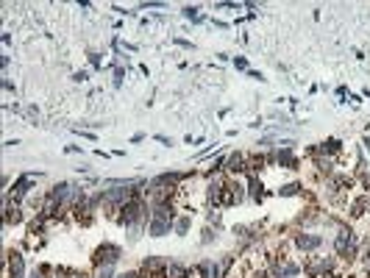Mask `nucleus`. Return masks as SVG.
Wrapping results in <instances>:
<instances>
[{
    "mask_svg": "<svg viewBox=\"0 0 370 278\" xmlns=\"http://www.w3.org/2000/svg\"><path fill=\"white\" fill-rule=\"evenodd\" d=\"M170 225H173V211H170L167 206H159L153 211V217H150V234L164 236L170 231Z\"/></svg>",
    "mask_w": 370,
    "mask_h": 278,
    "instance_id": "1",
    "label": "nucleus"
},
{
    "mask_svg": "<svg viewBox=\"0 0 370 278\" xmlns=\"http://www.w3.org/2000/svg\"><path fill=\"white\" fill-rule=\"evenodd\" d=\"M120 256H123V250H120L117 245H100L98 253H95V264H100V267H112Z\"/></svg>",
    "mask_w": 370,
    "mask_h": 278,
    "instance_id": "2",
    "label": "nucleus"
},
{
    "mask_svg": "<svg viewBox=\"0 0 370 278\" xmlns=\"http://www.w3.org/2000/svg\"><path fill=\"white\" fill-rule=\"evenodd\" d=\"M334 248H337V253L340 256H354V236L348 234V231H342L340 236H337V242H334Z\"/></svg>",
    "mask_w": 370,
    "mask_h": 278,
    "instance_id": "3",
    "label": "nucleus"
},
{
    "mask_svg": "<svg viewBox=\"0 0 370 278\" xmlns=\"http://www.w3.org/2000/svg\"><path fill=\"white\" fill-rule=\"evenodd\" d=\"M128 198H131V192H128V189H112V192L103 195V201L109 203V206H117V203H123V206H126Z\"/></svg>",
    "mask_w": 370,
    "mask_h": 278,
    "instance_id": "4",
    "label": "nucleus"
},
{
    "mask_svg": "<svg viewBox=\"0 0 370 278\" xmlns=\"http://www.w3.org/2000/svg\"><path fill=\"white\" fill-rule=\"evenodd\" d=\"M70 195H75V189H73L70 184H59V187L50 192V201H53V203H64Z\"/></svg>",
    "mask_w": 370,
    "mask_h": 278,
    "instance_id": "5",
    "label": "nucleus"
},
{
    "mask_svg": "<svg viewBox=\"0 0 370 278\" xmlns=\"http://www.w3.org/2000/svg\"><path fill=\"white\" fill-rule=\"evenodd\" d=\"M320 245V236L317 234H300L298 236V248H303V250H314Z\"/></svg>",
    "mask_w": 370,
    "mask_h": 278,
    "instance_id": "6",
    "label": "nucleus"
},
{
    "mask_svg": "<svg viewBox=\"0 0 370 278\" xmlns=\"http://www.w3.org/2000/svg\"><path fill=\"white\" fill-rule=\"evenodd\" d=\"M8 273H11V278H22L25 267H22V256H20V253H11V262H8Z\"/></svg>",
    "mask_w": 370,
    "mask_h": 278,
    "instance_id": "7",
    "label": "nucleus"
},
{
    "mask_svg": "<svg viewBox=\"0 0 370 278\" xmlns=\"http://www.w3.org/2000/svg\"><path fill=\"white\" fill-rule=\"evenodd\" d=\"M276 276H279V278L298 276V264H279V267H276Z\"/></svg>",
    "mask_w": 370,
    "mask_h": 278,
    "instance_id": "8",
    "label": "nucleus"
},
{
    "mask_svg": "<svg viewBox=\"0 0 370 278\" xmlns=\"http://www.w3.org/2000/svg\"><path fill=\"white\" fill-rule=\"evenodd\" d=\"M242 164H245V156H242V153H234V156L228 159V170H234V173H239V170H242Z\"/></svg>",
    "mask_w": 370,
    "mask_h": 278,
    "instance_id": "9",
    "label": "nucleus"
},
{
    "mask_svg": "<svg viewBox=\"0 0 370 278\" xmlns=\"http://www.w3.org/2000/svg\"><path fill=\"white\" fill-rule=\"evenodd\" d=\"M184 276H187V270L181 264H170V278H184Z\"/></svg>",
    "mask_w": 370,
    "mask_h": 278,
    "instance_id": "10",
    "label": "nucleus"
},
{
    "mask_svg": "<svg viewBox=\"0 0 370 278\" xmlns=\"http://www.w3.org/2000/svg\"><path fill=\"white\" fill-rule=\"evenodd\" d=\"M279 161H281V164H287V167H295V159H293V153H290V150L279 153Z\"/></svg>",
    "mask_w": 370,
    "mask_h": 278,
    "instance_id": "11",
    "label": "nucleus"
},
{
    "mask_svg": "<svg viewBox=\"0 0 370 278\" xmlns=\"http://www.w3.org/2000/svg\"><path fill=\"white\" fill-rule=\"evenodd\" d=\"M187 228H189V217H181V220L175 222V231H178V234H187Z\"/></svg>",
    "mask_w": 370,
    "mask_h": 278,
    "instance_id": "12",
    "label": "nucleus"
},
{
    "mask_svg": "<svg viewBox=\"0 0 370 278\" xmlns=\"http://www.w3.org/2000/svg\"><path fill=\"white\" fill-rule=\"evenodd\" d=\"M295 192H298V184H290V187L281 189V195H295Z\"/></svg>",
    "mask_w": 370,
    "mask_h": 278,
    "instance_id": "13",
    "label": "nucleus"
},
{
    "mask_svg": "<svg viewBox=\"0 0 370 278\" xmlns=\"http://www.w3.org/2000/svg\"><path fill=\"white\" fill-rule=\"evenodd\" d=\"M98 278H112V267H100Z\"/></svg>",
    "mask_w": 370,
    "mask_h": 278,
    "instance_id": "14",
    "label": "nucleus"
},
{
    "mask_svg": "<svg viewBox=\"0 0 370 278\" xmlns=\"http://www.w3.org/2000/svg\"><path fill=\"white\" fill-rule=\"evenodd\" d=\"M365 187H370V173H368V175H365Z\"/></svg>",
    "mask_w": 370,
    "mask_h": 278,
    "instance_id": "15",
    "label": "nucleus"
},
{
    "mask_svg": "<svg viewBox=\"0 0 370 278\" xmlns=\"http://www.w3.org/2000/svg\"><path fill=\"white\" fill-rule=\"evenodd\" d=\"M120 278H137V276H134V273H126V276H120Z\"/></svg>",
    "mask_w": 370,
    "mask_h": 278,
    "instance_id": "16",
    "label": "nucleus"
},
{
    "mask_svg": "<svg viewBox=\"0 0 370 278\" xmlns=\"http://www.w3.org/2000/svg\"><path fill=\"white\" fill-rule=\"evenodd\" d=\"M323 278H334V276H323Z\"/></svg>",
    "mask_w": 370,
    "mask_h": 278,
    "instance_id": "17",
    "label": "nucleus"
},
{
    "mask_svg": "<svg viewBox=\"0 0 370 278\" xmlns=\"http://www.w3.org/2000/svg\"><path fill=\"white\" fill-rule=\"evenodd\" d=\"M78 278H86V276H78Z\"/></svg>",
    "mask_w": 370,
    "mask_h": 278,
    "instance_id": "18",
    "label": "nucleus"
}]
</instances>
